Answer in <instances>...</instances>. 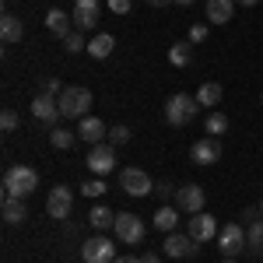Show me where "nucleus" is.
<instances>
[{"label": "nucleus", "instance_id": "1", "mask_svg": "<svg viewBox=\"0 0 263 263\" xmlns=\"http://www.w3.org/2000/svg\"><path fill=\"white\" fill-rule=\"evenodd\" d=\"M39 190V172L28 168V165H11L4 172V197H14V200H25Z\"/></svg>", "mask_w": 263, "mask_h": 263}, {"label": "nucleus", "instance_id": "2", "mask_svg": "<svg viewBox=\"0 0 263 263\" xmlns=\"http://www.w3.org/2000/svg\"><path fill=\"white\" fill-rule=\"evenodd\" d=\"M162 112H165V123H168V126H186V123L200 112V102L182 95V91H176V95H168V102L162 105Z\"/></svg>", "mask_w": 263, "mask_h": 263}, {"label": "nucleus", "instance_id": "3", "mask_svg": "<svg viewBox=\"0 0 263 263\" xmlns=\"http://www.w3.org/2000/svg\"><path fill=\"white\" fill-rule=\"evenodd\" d=\"M57 102H60V116L63 120H84L88 109H91V91L81 88V84H74V88H63V95Z\"/></svg>", "mask_w": 263, "mask_h": 263}, {"label": "nucleus", "instance_id": "4", "mask_svg": "<svg viewBox=\"0 0 263 263\" xmlns=\"http://www.w3.org/2000/svg\"><path fill=\"white\" fill-rule=\"evenodd\" d=\"M218 249L224 253V260H235L239 253H246L249 249V242H246V228L239 221H228L218 232Z\"/></svg>", "mask_w": 263, "mask_h": 263}, {"label": "nucleus", "instance_id": "5", "mask_svg": "<svg viewBox=\"0 0 263 263\" xmlns=\"http://www.w3.org/2000/svg\"><path fill=\"white\" fill-rule=\"evenodd\" d=\"M116 239H120L123 246H141L144 242V221L137 218V214H130V211H123V214H116Z\"/></svg>", "mask_w": 263, "mask_h": 263}, {"label": "nucleus", "instance_id": "6", "mask_svg": "<svg viewBox=\"0 0 263 263\" xmlns=\"http://www.w3.org/2000/svg\"><path fill=\"white\" fill-rule=\"evenodd\" d=\"M120 190L123 193H130V197H147V193H155V182L151 176L144 172V168H123L120 172Z\"/></svg>", "mask_w": 263, "mask_h": 263}, {"label": "nucleus", "instance_id": "7", "mask_svg": "<svg viewBox=\"0 0 263 263\" xmlns=\"http://www.w3.org/2000/svg\"><path fill=\"white\" fill-rule=\"evenodd\" d=\"M81 260L84 263H112L116 260V246L109 242L105 235H95L81 246Z\"/></svg>", "mask_w": 263, "mask_h": 263}, {"label": "nucleus", "instance_id": "8", "mask_svg": "<svg viewBox=\"0 0 263 263\" xmlns=\"http://www.w3.org/2000/svg\"><path fill=\"white\" fill-rule=\"evenodd\" d=\"M70 207H74V193H70V186H53L49 190V200H46V214L49 218H70Z\"/></svg>", "mask_w": 263, "mask_h": 263}, {"label": "nucleus", "instance_id": "9", "mask_svg": "<svg viewBox=\"0 0 263 263\" xmlns=\"http://www.w3.org/2000/svg\"><path fill=\"white\" fill-rule=\"evenodd\" d=\"M88 168H91L95 176H109V172L116 168V147H112V144H95V147L88 151Z\"/></svg>", "mask_w": 263, "mask_h": 263}, {"label": "nucleus", "instance_id": "10", "mask_svg": "<svg viewBox=\"0 0 263 263\" xmlns=\"http://www.w3.org/2000/svg\"><path fill=\"white\" fill-rule=\"evenodd\" d=\"M102 14V0H74V28L78 32H88L99 25Z\"/></svg>", "mask_w": 263, "mask_h": 263}, {"label": "nucleus", "instance_id": "11", "mask_svg": "<svg viewBox=\"0 0 263 263\" xmlns=\"http://www.w3.org/2000/svg\"><path fill=\"white\" fill-rule=\"evenodd\" d=\"M32 116L53 130V126L63 120V116H60V102L53 99V95H35V99H32Z\"/></svg>", "mask_w": 263, "mask_h": 263}, {"label": "nucleus", "instance_id": "12", "mask_svg": "<svg viewBox=\"0 0 263 263\" xmlns=\"http://www.w3.org/2000/svg\"><path fill=\"white\" fill-rule=\"evenodd\" d=\"M200 246L193 242L190 235H179V232H168L165 235V242H162V253L165 256H172V260H182V256H193Z\"/></svg>", "mask_w": 263, "mask_h": 263}, {"label": "nucleus", "instance_id": "13", "mask_svg": "<svg viewBox=\"0 0 263 263\" xmlns=\"http://www.w3.org/2000/svg\"><path fill=\"white\" fill-rule=\"evenodd\" d=\"M203 200H207V197H203V190L197 186V182H190V186H179V190H176V207L186 211V214H200Z\"/></svg>", "mask_w": 263, "mask_h": 263}, {"label": "nucleus", "instance_id": "14", "mask_svg": "<svg viewBox=\"0 0 263 263\" xmlns=\"http://www.w3.org/2000/svg\"><path fill=\"white\" fill-rule=\"evenodd\" d=\"M190 158L197 165H214L221 158V141L218 137H200V141L190 147Z\"/></svg>", "mask_w": 263, "mask_h": 263}, {"label": "nucleus", "instance_id": "15", "mask_svg": "<svg viewBox=\"0 0 263 263\" xmlns=\"http://www.w3.org/2000/svg\"><path fill=\"white\" fill-rule=\"evenodd\" d=\"M186 235H190L193 242H211V239L218 235V221H214L211 214H203V211H200V214L190 218V232H186Z\"/></svg>", "mask_w": 263, "mask_h": 263}, {"label": "nucleus", "instance_id": "16", "mask_svg": "<svg viewBox=\"0 0 263 263\" xmlns=\"http://www.w3.org/2000/svg\"><path fill=\"white\" fill-rule=\"evenodd\" d=\"M78 137L95 147V144H105V141H109V130H105V123H102L99 116H84V120L78 123Z\"/></svg>", "mask_w": 263, "mask_h": 263}, {"label": "nucleus", "instance_id": "17", "mask_svg": "<svg viewBox=\"0 0 263 263\" xmlns=\"http://www.w3.org/2000/svg\"><path fill=\"white\" fill-rule=\"evenodd\" d=\"M46 28L57 35V39H67L70 32H74V14H67L60 7H53L49 14H46Z\"/></svg>", "mask_w": 263, "mask_h": 263}, {"label": "nucleus", "instance_id": "18", "mask_svg": "<svg viewBox=\"0 0 263 263\" xmlns=\"http://www.w3.org/2000/svg\"><path fill=\"white\" fill-rule=\"evenodd\" d=\"M235 14V0H207V21L211 25H228Z\"/></svg>", "mask_w": 263, "mask_h": 263}, {"label": "nucleus", "instance_id": "19", "mask_svg": "<svg viewBox=\"0 0 263 263\" xmlns=\"http://www.w3.org/2000/svg\"><path fill=\"white\" fill-rule=\"evenodd\" d=\"M25 218H28V207H25V200L4 197V221H7V224H21Z\"/></svg>", "mask_w": 263, "mask_h": 263}, {"label": "nucleus", "instance_id": "20", "mask_svg": "<svg viewBox=\"0 0 263 263\" xmlns=\"http://www.w3.org/2000/svg\"><path fill=\"white\" fill-rule=\"evenodd\" d=\"M0 35H4V42H21V35H25V25H21V18H14V14H4V18H0Z\"/></svg>", "mask_w": 263, "mask_h": 263}, {"label": "nucleus", "instance_id": "21", "mask_svg": "<svg viewBox=\"0 0 263 263\" xmlns=\"http://www.w3.org/2000/svg\"><path fill=\"white\" fill-rule=\"evenodd\" d=\"M179 224V207H158L155 211V228L158 232H176Z\"/></svg>", "mask_w": 263, "mask_h": 263}, {"label": "nucleus", "instance_id": "22", "mask_svg": "<svg viewBox=\"0 0 263 263\" xmlns=\"http://www.w3.org/2000/svg\"><path fill=\"white\" fill-rule=\"evenodd\" d=\"M88 221H91V228H99V232H105V228H112L116 224V211H109V207H91L88 211Z\"/></svg>", "mask_w": 263, "mask_h": 263}, {"label": "nucleus", "instance_id": "23", "mask_svg": "<svg viewBox=\"0 0 263 263\" xmlns=\"http://www.w3.org/2000/svg\"><path fill=\"white\" fill-rule=\"evenodd\" d=\"M112 46H116V39H112V35L105 32V35H95V39L88 42V53H91L95 60H105V57L112 53Z\"/></svg>", "mask_w": 263, "mask_h": 263}, {"label": "nucleus", "instance_id": "24", "mask_svg": "<svg viewBox=\"0 0 263 263\" xmlns=\"http://www.w3.org/2000/svg\"><path fill=\"white\" fill-rule=\"evenodd\" d=\"M49 144H53L57 151L74 147V130H67V126H53V130H49Z\"/></svg>", "mask_w": 263, "mask_h": 263}, {"label": "nucleus", "instance_id": "25", "mask_svg": "<svg viewBox=\"0 0 263 263\" xmlns=\"http://www.w3.org/2000/svg\"><path fill=\"white\" fill-rule=\"evenodd\" d=\"M246 242L253 253H263V218H256L253 224H246Z\"/></svg>", "mask_w": 263, "mask_h": 263}, {"label": "nucleus", "instance_id": "26", "mask_svg": "<svg viewBox=\"0 0 263 263\" xmlns=\"http://www.w3.org/2000/svg\"><path fill=\"white\" fill-rule=\"evenodd\" d=\"M197 102H200V105H218V102H221V84H214V81L200 84V91H197Z\"/></svg>", "mask_w": 263, "mask_h": 263}, {"label": "nucleus", "instance_id": "27", "mask_svg": "<svg viewBox=\"0 0 263 263\" xmlns=\"http://www.w3.org/2000/svg\"><path fill=\"white\" fill-rule=\"evenodd\" d=\"M190 57H193L190 42H172V49H168V60L176 63V67H190Z\"/></svg>", "mask_w": 263, "mask_h": 263}, {"label": "nucleus", "instance_id": "28", "mask_svg": "<svg viewBox=\"0 0 263 263\" xmlns=\"http://www.w3.org/2000/svg\"><path fill=\"white\" fill-rule=\"evenodd\" d=\"M207 134H211V137L228 134V116H224V112H211V116H207Z\"/></svg>", "mask_w": 263, "mask_h": 263}, {"label": "nucleus", "instance_id": "29", "mask_svg": "<svg viewBox=\"0 0 263 263\" xmlns=\"http://www.w3.org/2000/svg\"><path fill=\"white\" fill-rule=\"evenodd\" d=\"M63 49H67V53H84V49H88V42H84V35L74 28V32L63 39Z\"/></svg>", "mask_w": 263, "mask_h": 263}, {"label": "nucleus", "instance_id": "30", "mask_svg": "<svg viewBox=\"0 0 263 263\" xmlns=\"http://www.w3.org/2000/svg\"><path fill=\"white\" fill-rule=\"evenodd\" d=\"M109 144H112V147H120V144H130V126H123V123L109 126Z\"/></svg>", "mask_w": 263, "mask_h": 263}, {"label": "nucleus", "instance_id": "31", "mask_svg": "<svg viewBox=\"0 0 263 263\" xmlns=\"http://www.w3.org/2000/svg\"><path fill=\"white\" fill-rule=\"evenodd\" d=\"M81 193H84V197H102V193H105V176H95L91 182H84Z\"/></svg>", "mask_w": 263, "mask_h": 263}, {"label": "nucleus", "instance_id": "32", "mask_svg": "<svg viewBox=\"0 0 263 263\" xmlns=\"http://www.w3.org/2000/svg\"><path fill=\"white\" fill-rule=\"evenodd\" d=\"M0 126H4V134H14L18 130V112L14 109H4L0 112Z\"/></svg>", "mask_w": 263, "mask_h": 263}, {"label": "nucleus", "instance_id": "33", "mask_svg": "<svg viewBox=\"0 0 263 263\" xmlns=\"http://www.w3.org/2000/svg\"><path fill=\"white\" fill-rule=\"evenodd\" d=\"M42 95H53V99H60V95H63L60 78H42Z\"/></svg>", "mask_w": 263, "mask_h": 263}, {"label": "nucleus", "instance_id": "34", "mask_svg": "<svg viewBox=\"0 0 263 263\" xmlns=\"http://www.w3.org/2000/svg\"><path fill=\"white\" fill-rule=\"evenodd\" d=\"M105 7H109L112 14H126V11H130V0H105Z\"/></svg>", "mask_w": 263, "mask_h": 263}, {"label": "nucleus", "instance_id": "35", "mask_svg": "<svg viewBox=\"0 0 263 263\" xmlns=\"http://www.w3.org/2000/svg\"><path fill=\"white\" fill-rule=\"evenodd\" d=\"M207 39V25H193L190 28V42H203Z\"/></svg>", "mask_w": 263, "mask_h": 263}, {"label": "nucleus", "instance_id": "36", "mask_svg": "<svg viewBox=\"0 0 263 263\" xmlns=\"http://www.w3.org/2000/svg\"><path fill=\"white\" fill-rule=\"evenodd\" d=\"M155 193H158V197H176V186H172V182H158V186H155Z\"/></svg>", "mask_w": 263, "mask_h": 263}, {"label": "nucleus", "instance_id": "37", "mask_svg": "<svg viewBox=\"0 0 263 263\" xmlns=\"http://www.w3.org/2000/svg\"><path fill=\"white\" fill-rule=\"evenodd\" d=\"M239 218H242L246 224H253V221H256V218H263V214H260V207H246V211H242V214H239Z\"/></svg>", "mask_w": 263, "mask_h": 263}, {"label": "nucleus", "instance_id": "38", "mask_svg": "<svg viewBox=\"0 0 263 263\" xmlns=\"http://www.w3.org/2000/svg\"><path fill=\"white\" fill-rule=\"evenodd\" d=\"M112 263H141V256H116Z\"/></svg>", "mask_w": 263, "mask_h": 263}, {"label": "nucleus", "instance_id": "39", "mask_svg": "<svg viewBox=\"0 0 263 263\" xmlns=\"http://www.w3.org/2000/svg\"><path fill=\"white\" fill-rule=\"evenodd\" d=\"M141 263H158V253H144Z\"/></svg>", "mask_w": 263, "mask_h": 263}, {"label": "nucleus", "instance_id": "40", "mask_svg": "<svg viewBox=\"0 0 263 263\" xmlns=\"http://www.w3.org/2000/svg\"><path fill=\"white\" fill-rule=\"evenodd\" d=\"M151 7H168V4H176V0H147Z\"/></svg>", "mask_w": 263, "mask_h": 263}, {"label": "nucleus", "instance_id": "41", "mask_svg": "<svg viewBox=\"0 0 263 263\" xmlns=\"http://www.w3.org/2000/svg\"><path fill=\"white\" fill-rule=\"evenodd\" d=\"M260 0H235V7H256Z\"/></svg>", "mask_w": 263, "mask_h": 263}, {"label": "nucleus", "instance_id": "42", "mask_svg": "<svg viewBox=\"0 0 263 263\" xmlns=\"http://www.w3.org/2000/svg\"><path fill=\"white\" fill-rule=\"evenodd\" d=\"M176 4H179V7H190V4H193V0H176Z\"/></svg>", "mask_w": 263, "mask_h": 263}, {"label": "nucleus", "instance_id": "43", "mask_svg": "<svg viewBox=\"0 0 263 263\" xmlns=\"http://www.w3.org/2000/svg\"><path fill=\"white\" fill-rule=\"evenodd\" d=\"M260 214H263V200H260Z\"/></svg>", "mask_w": 263, "mask_h": 263}, {"label": "nucleus", "instance_id": "44", "mask_svg": "<svg viewBox=\"0 0 263 263\" xmlns=\"http://www.w3.org/2000/svg\"><path fill=\"white\" fill-rule=\"evenodd\" d=\"M224 263H235V260H224Z\"/></svg>", "mask_w": 263, "mask_h": 263}]
</instances>
